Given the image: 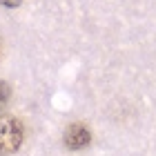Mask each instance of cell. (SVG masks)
I'll list each match as a JSON object with an SVG mask.
<instances>
[{"instance_id": "3957f363", "label": "cell", "mask_w": 156, "mask_h": 156, "mask_svg": "<svg viewBox=\"0 0 156 156\" xmlns=\"http://www.w3.org/2000/svg\"><path fill=\"white\" fill-rule=\"evenodd\" d=\"M9 96H11V91H9V85L0 80V109H2L5 105L9 103Z\"/></svg>"}, {"instance_id": "6da1fadb", "label": "cell", "mask_w": 156, "mask_h": 156, "mask_svg": "<svg viewBox=\"0 0 156 156\" xmlns=\"http://www.w3.org/2000/svg\"><path fill=\"white\" fill-rule=\"evenodd\" d=\"M25 140L23 123L13 116L0 114V156H9L20 150Z\"/></svg>"}, {"instance_id": "7a4b0ae2", "label": "cell", "mask_w": 156, "mask_h": 156, "mask_svg": "<svg viewBox=\"0 0 156 156\" xmlns=\"http://www.w3.org/2000/svg\"><path fill=\"white\" fill-rule=\"evenodd\" d=\"M91 143V132L83 123H74L65 129V145L69 150H83Z\"/></svg>"}, {"instance_id": "277c9868", "label": "cell", "mask_w": 156, "mask_h": 156, "mask_svg": "<svg viewBox=\"0 0 156 156\" xmlns=\"http://www.w3.org/2000/svg\"><path fill=\"white\" fill-rule=\"evenodd\" d=\"M0 2H2L5 7H9V9H16V7H20L23 0H0Z\"/></svg>"}]
</instances>
